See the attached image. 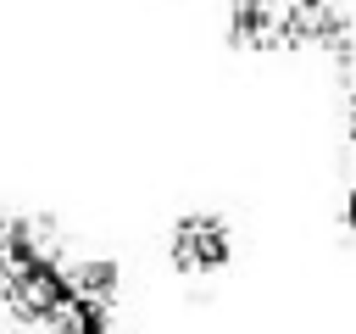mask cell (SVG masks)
<instances>
[{
	"mask_svg": "<svg viewBox=\"0 0 356 334\" xmlns=\"http://www.w3.org/2000/svg\"><path fill=\"white\" fill-rule=\"evenodd\" d=\"M345 134H350V145H356V84H350V95H345Z\"/></svg>",
	"mask_w": 356,
	"mask_h": 334,
	"instance_id": "277c9868",
	"label": "cell"
},
{
	"mask_svg": "<svg viewBox=\"0 0 356 334\" xmlns=\"http://www.w3.org/2000/svg\"><path fill=\"white\" fill-rule=\"evenodd\" d=\"M300 11H312V17H339L345 11V0H295Z\"/></svg>",
	"mask_w": 356,
	"mask_h": 334,
	"instance_id": "3957f363",
	"label": "cell"
},
{
	"mask_svg": "<svg viewBox=\"0 0 356 334\" xmlns=\"http://www.w3.org/2000/svg\"><path fill=\"white\" fill-rule=\"evenodd\" d=\"M172 267L184 278H217L234 262V228L222 212H184L172 223Z\"/></svg>",
	"mask_w": 356,
	"mask_h": 334,
	"instance_id": "6da1fadb",
	"label": "cell"
},
{
	"mask_svg": "<svg viewBox=\"0 0 356 334\" xmlns=\"http://www.w3.org/2000/svg\"><path fill=\"white\" fill-rule=\"evenodd\" d=\"M339 234H345V239H356V189H345V195H339Z\"/></svg>",
	"mask_w": 356,
	"mask_h": 334,
	"instance_id": "7a4b0ae2",
	"label": "cell"
}]
</instances>
